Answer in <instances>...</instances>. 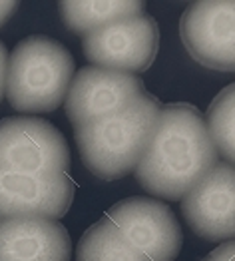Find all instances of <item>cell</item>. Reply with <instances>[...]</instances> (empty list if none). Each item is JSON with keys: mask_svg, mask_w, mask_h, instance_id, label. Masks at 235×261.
Segmentation results:
<instances>
[{"mask_svg": "<svg viewBox=\"0 0 235 261\" xmlns=\"http://www.w3.org/2000/svg\"><path fill=\"white\" fill-rule=\"evenodd\" d=\"M6 72H8V52L4 44L0 42V100L6 92Z\"/></svg>", "mask_w": 235, "mask_h": 261, "instance_id": "16", "label": "cell"}, {"mask_svg": "<svg viewBox=\"0 0 235 261\" xmlns=\"http://www.w3.org/2000/svg\"><path fill=\"white\" fill-rule=\"evenodd\" d=\"M70 150L62 132L38 118L0 122V172L58 177L68 174Z\"/></svg>", "mask_w": 235, "mask_h": 261, "instance_id": "4", "label": "cell"}, {"mask_svg": "<svg viewBox=\"0 0 235 261\" xmlns=\"http://www.w3.org/2000/svg\"><path fill=\"white\" fill-rule=\"evenodd\" d=\"M74 80V58L48 36H28L12 50L6 98L18 112H52L66 100Z\"/></svg>", "mask_w": 235, "mask_h": 261, "instance_id": "3", "label": "cell"}, {"mask_svg": "<svg viewBox=\"0 0 235 261\" xmlns=\"http://www.w3.org/2000/svg\"><path fill=\"white\" fill-rule=\"evenodd\" d=\"M132 249L150 261H173L181 249V227L170 207L150 197H128L106 214Z\"/></svg>", "mask_w": 235, "mask_h": 261, "instance_id": "5", "label": "cell"}, {"mask_svg": "<svg viewBox=\"0 0 235 261\" xmlns=\"http://www.w3.org/2000/svg\"><path fill=\"white\" fill-rule=\"evenodd\" d=\"M203 261H235V240L221 243Z\"/></svg>", "mask_w": 235, "mask_h": 261, "instance_id": "15", "label": "cell"}, {"mask_svg": "<svg viewBox=\"0 0 235 261\" xmlns=\"http://www.w3.org/2000/svg\"><path fill=\"white\" fill-rule=\"evenodd\" d=\"M74 199L72 177L0 172V219L48 218L58 219Z\"/></svg>", "mask_w": 235, "mask_h": 261, "instance_id": "10", "label": "cell"}, {"mask_svg": "<svg viewBox=\"0 0 235 261\" xmlns=\"http://www.w3.org/2000/svg\"><path fill=\"white\" fill-rule=\"evenodd\" d=\"M84 54L98 68L116 72H144L155 60L160 28L150 14L116 22L84 36Z\"/></svg>", "mask_w": 235, "mask_h": 261, "instance_id": "7", "label": "cell"}, {"mask_svg": "<svg viewBox=\"0 0 235 261\" xmlns=\"http://www.w3.org/2000/svg\"><path fill=\"white\" fill-rule=\"evenodd\" d=\"M179 34L199 64L235 72V0H199L184 12Z\"/></svg>", "mask_w": 235, "mask_h": 261, "instance_id": "6", "label": "cell"}, {"mask_svg": "<svg viewBox=\"0 0 235 261\" xmlns=\"http://www.w3.org/2000/svg\"><path fill=\"white\" fill-rule=\"evenodd\" d=\"M144 92V82L136 74L86 66L66 94V114L76 128L126 110Z\"/></svg>", "mask_w": 235, "mask_h": 261, "instance_id": "8", "label": "cell"}, {"mask_svg": "<svg viewBox=\"0 0 235 261\" xmlns=\"http://www.w3.org/2000/svg\"><path fill=\"white\" fill-rule=\"evenodd\" d=\"M160 102L144 92L126 110L76 126V144L84 166L100 179L136 172L155 132Z\"/></svg>", "mask_w": 235, "mask_h": 261, "instance_id": "2", "label": "cell"}, {"mask_svg": "<svg viewBox=\"0 0 235 261\" xmlns=\"http://www.w3.org/2000/svg\"><path fill=\"white\" fill-rule=\"evenodd\" d=\"M205 124L217 153L235 166V84L223 88L214 98Z\"/></svg>", "mask_w": 235, "mask_h": 261, "instance_id": "14", "label": "cell"}, {"mask_svg": "<svg viewBox=\"0 0 235 261\" xmlns=\"http://www.w3.org/2000/svg\"><path fill=\"white\" fill-rule=\"evenodd\" d=\"M217 158L205 118L192 104L177 102L160 110L155 132L136 168V177L153 196L181 199L214 170Z\"/></svg>", "mask_w": 235, "mask_h": 261, "instance_id": "1", "label": "cell"}, {"mask_svg": "<svg viewBox=\"0 0 235 261\" xmlns=\"http://www.w3.org/2000/svg\"><path fill=\"white\" fill-rule=\"evenodd\" d=\"M72 241L58 219H0V261H70Z\"/></svg>", "mask_w": 235, "mask_h": 261, "instance_id": "11", "label": "cell"}, {"mask_svg": "<svg viewBox=\"0 0 235 261\" xmlns=\"http://www.w3.org/2000/svg\"><path fill=\"white\" fill-rule=\"evenodd\" d=\"M62 18L66 26L78 34H92L116 22L138 18L144 14L146 4L140 0H104V2H62Z\"/></svg>", "mask_w": 235, "mask_h": 261, "instance_id": "12", "label": "cell"}, {"mask_svg": "<svg viewBox=\"0 0 235 261\" xmlns=\"http://www.w3.org/2000/svg\"><path fill=\"white\" fill-rule=\"evenodd\" d=\"M181 214L193 231L210 241L235 240V166L217 162L181 197Z\"/></svg>", "mask_w": 235, "mask_h": 261, "instance_id": "9", "label": "cell"}, {"mask_svg": "<svg viewBox=\"0 0 235 261\" xmlns=\"http://www.w3.org/2000/svg\"><path fill=\"white\" fill-rule=\"evenodd\" d=\"M78 261H150L132 249L118 229L108 221V218L94 223L78 243L76 249Z\"/></svg>", "mask_w": 235, "mask_h": 261, "instance_id": "13", "label": "cell"}, {"mask_svg": "<svg viewBox=\"0 0 235 261\" xmlns=\"http://www.w3.org/2000/svg\"><path fill=\"white\" fill-rule=\"evenodd\" d=\"M16 8H18V2H0V26L14 14Z\"/></svg>", "mask_w": 235, "mask_h": 261, "instance_id": "17", "label": "cell"}]
</instances>
